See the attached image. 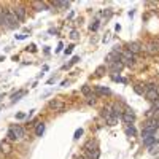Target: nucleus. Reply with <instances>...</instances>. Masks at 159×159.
I'll list each match as a JSON object with an SVG mask.
<instances>
[{
  "instance_id": "aec40b11",
  "label": "nucleus",
  "mask_w": 159,
  "mask_h": 159,
  "mask_svg": "<svg viewBox=\"0 0 159 159\" xmlns=\"http://www.w3.org/2000/svg\"><path fill=\"white\" fill-rule=\"evenodd\" d=\"M126 134H127L129 137H134V135H135V127L132 126V124H127V127H126Z\"/></svg>"
},
{
  "instance_id": "1a4fd4ad",
  "label": "nucleus",
  "mask_w": 159,
  "mask_h": 159,
  "mask_svg": "<svg viewBox=\"0 0 159 159\" xmlns=\"http://www.w3.org/2000/svg\"><path fill=\"white\" fill-rule=\"evenodd\" d=\"M11 151H13V145H11V142L10 140H2L0 142V153H2L3 156H8V154H11Z\"/></svg>"
},
{
  "instance_id": "0eeeda50",
  "label": "nucleus",
  "mask_w": 159,
  "mask_h": 159,
  "mask_svg": "<svg viewBox=\"0 0 159 159\" xmlns=\"http://www.w3.org/2000/svg\"><path fill=\"white\" fill-rule=\"evenodd\" d=\"M13 11H15V15H16V18H18L19 22L25 21V16H27V10H25L24 5H16L15 8H13Z\"/></svg>"
},
{
  "instance_id": "393cba45",
  "label": "nucleus",
  "mask_w": 159,
  "mask_h": 159,
  "mask_svg": "<svg viewBox=\"0 0 159 159\" xmlns=\"http://www.w3.org/2000/svg\"><path fill=\"white\" fill-rule=\"evenodd\" d=\"M0 25H5V13H3V8H0Z\"/></svg>"
},
{
  "instance_id": "72a5a7b5",
  "label": "nucleus",
  "mask_w": 159,
  "mask_h": 159,
  "mask_svg": "<svg viewBox=\"0 0 159 159\" xmlns=\"http://www.w3.org/2000/svg\"><path fill=\"white\" fill-rule=\"evenodd\" d=\"M56 51H57V52H59V51H62V43H59V46H57V49H56Z\"/></svg>"
},
{
  "instance_id": "473e14b6",
  "label": "nucleus",
  "mask_w": 159,
  "mask_h": 159,
  "mask_svg": "<svg viewBox=\"0 0 159 159\" xmlns=\"http://www.w3.org/2000/svg\"><path fill=\"white\" fill-rule=\"evenodd\" d=\"M115 30H116V32H119V30H121V25L116 24V25H115Z\"/></svg>"
},
{
  "instance_id": "a211bd4d",
  "label": "nucleus",
  "mask_w": 159,
  "mask_h": 159,
  "mask_svg": "<svg viewBox=\"0 0 159 159\" xmlns=\"http://www.w3.org/2000/svg\"><path fill=\"white\" fill-rule=\"evenodd\" d=\"M81 94H83V96H86V97H89V96L92 94V88H91L89 84L81 86Z\"/></svg>"
},
{
  "instance_id": "c756f323",
  "label": "nucleus",
  "mask_w": 159,
  "mask_h": 159,
  "mask_svg": "<svg viewBox=\"0 0 159 159\" xmlns=\"http://www.w3.org/2000/svg\"><path fill=\"white\" fill-rule=\"evenodd\" d=\"M24 118H25L24 113H18V115H16V119H24Z\"/></svg>"
},
{
  "instance_id": "20e7f679",
  "label": "nucleus",
  "mask_w": 159,
  "mask_h": 159,
  "mask_svg": "<svg viewBox=\"0 0 159 159\" xmlns=\"http://www.w3.org/2000/svg\"><path fill=\"white\" fill-rule=\"evenodd\" d=\"M159 129V121L157 119H150V121L143 126L142 129V139H147L153 134H156V130Z\"/></svg>"
},
{
  "instance_id": "c9c22d12",
  "label": "nucleus",
  "mask_w": 159,
  "mask_h": 159,
  "mask_svg": "<svg viewBox=\"0 0 159 159\" xmlns=\"http://www.w3.org/2000/svg\"><path fill=\"white\" fill-rule=\"evenodd\" d=\"M2 108H3V107H2V105H0V110H2Z\"/></svg>"
},
{
  "instance_id": "bb28decb",
  "label": "nucleus",
  "mask_w": 159,
  "mask_h": 159,
  "mask_svg": "<svg viewBox=\"0 0 159 159\" xmlns=\"http://www.w3.org/2000/svg\"><path fill=\"white\" fill-rule=\"evenodd\" d=\"M89 29H91V30H97V29H99V21H94V24L89 25Z\"/></svg>"
},
{
  "instance_id": "7ed1b4c3",
  "label": "nucleus",
  "mask_w": 159,
  "mask_h": 159,
  "mask_svg": "<svg viewBox=\"0 0 159 159\" xmlns=\"http://www.w3.org/2000/svg\"><path fill=\"white\" fill-rule=\"evenodd\" d=\"M3 13H5V25L8 29H15L19 25V21L15 15V11L13 8H3Z\"/></svg>"
},
{
  "instance_id": "ddd939ff",
  "label": "nucleus",
  "mask_w": 159,
  "mask_h": 159,
  "mask_svg": "<svg viewBox=\"0 0 159 159\" xmlns=\"http://www.w3.org/2000/svg\"><path fill=\"white\" fill-rule=\"evenodd\" d=\"M123 69H124V64L121 61H115V62L110 64V72L111 73H119Z\"/></svg>"
},
{
  "instance_id": "7c9ffc66",
  "label": "nucleus",
  "mask_w": 159,
  "mask_h": 159,
  "mask_svg": "<svg viewBox=\"0 0 159 159\" xmlns=\"http://www.w3.org/2000/svg\"><path fill=\"white\" fill-rule=\"evenodd\" d=\"M25 37H27V35H25V34H21V35H18L16 38H18V40H24Z\"/></svg>"
},
{
  "instance_id": "f3484780",
  "label": "nucleus",
  "mask_w": 159,
  "mask_h": 159,
  "mask_svg": "<svg viewBox=\"0 0 159 159\" xmlns=\"http://www.w3.org/2000/svg\"><path fill=\"white\" fill-rule=\"evenodd\" d=\"M45 127H46L45 123H38L37 127H35V135H37V137H42L43 132H45Z\"/></svg>"
},
{
  "instance_id": "a878e982",
  "label": "nucleus",
  "mask_w": 159,
  "mask_h": 159,
  "mask_svg": "<svg viewBox=\"0 0 159 159\" xmlns=\"http://www.w3.org/2000/svg\"><path fill=\"white\" fill-rule=\"evenodd\" d=\"M96 103V96H89L88 97V105H94Z\"/></svg>"
},
{
  "instance_id": "f03ea898",
  "label": "nucleus",
  "mask_w": 159,
  "mask_h": 159,
  "mask_svg": "<svg viewBox=\"0 0 159 159\" xmlns=\"http://www.w3.org/2000/svg\"><path fill=\"white\" fill-rule=\"evenodd\" d=\"M88 159H99L100 157V150H99V145L96 140H89L84 147H83Z\"/></svg>"
},
{
  "instance_id": "2f4dec72",
  "label": "nucleus",
  "mask_w": 159,
  "mask_h": 159,
  "mask_svg": "<svg viewBox=\"0 0 159 159\" xmlns=\"http://www.w3.org/2000/svg\"><path fill=\"white\" fill-rule=\"evenodd\" d=\"M27 49H30L32 52H35V51H37V48H35V45H30V46H29Z\"/></svg>"
},
{
  "instance_id": "2eb2a0df",
  "label": "nucleus",
  "mask_w": 159,
  "mask_h": 159,
  "mask_svg": "<svg viewBox=\"0 0 159 159\" xmlns=\"http://www.w3.org/2000/svg\"><path fill=\"white\" fill-rule=\"evenodd\" d=\"M110 89L107 88V86H96V94H99V96H105V94H110Z\"/></svg>"
},
{
  "instance_id": "f704fd0d",
  "label": "nucleus",
  "mask_w": 159,
  "mask_h": 159,
  "mask_svg": "<svg viewBox=\"0 0 159 159\" xmlns=\"http://www.w3.org/2000/svg\"><path fill=\"white\" fill-rule=\"evenodd\" d=\"M2 61H5V56H0V62H2Z\"/></svg>"
},
{
  "instance_id": "cd10ccee",
  "label": "nucleus",
  "mask_w": 159,
  "mask_h": 159,
  "mask_svg": "<svg viewBox=\"0 0 159 159\" xmlns=\"http://www.w3.org/2000/svg\"><path fill=\"white\" fill-rule=\"evenodd\" d=\"M73 48H75V46H73V45H70V46H67V48H65V51H64V52H65V54H72Z\"/></svg>"
},
{
  "instance_id": "423d86ee",
  "label": "nucleus",
  "mask_w": 159,
  "mask_h": 159,
  "mask_svg": "<svg viewBox=\"0 0 159 159\" xmlns=\"http://www.w3.org/2000/svg\"><path fill=\"white\" fill-rule=\"evenodd\" d=\"M48 107L54 111H64L65 110V102L61 100V99H52V100H49Z\"/></svg>"
},
{
  "instance_id": "dca6fc26",
  "label": "nucleus",
  "mask_w": 159,
  "mask_h": 159,
  "mask_svg": "<svg viewBox=\"0 0 159 159\" xmlns=\"http://www.w3.org/2000/svg\"><path fill=\"white\" fill-rule=\"evenodd\" d=\"M32 7H34L37 11H45V10H48V5H46L45 2H34Z\"/></svg>"
},
{
  "instance_id": "e433bc0d",
  "label": "nucleus",
  "mask_w": 159,
  "mask_h": 159,
  "mask_svg": "<svg viewBox=\"0 0 159 159\" xmlns=\"http://www.w3.org/2000/svg\"><path fill=\"white\" fill-rule=\"evenodd\" d=\"M156 42H157V43H159V38H157V40H156Z\"/></svg>"
},
{
  "instance_id": "9b49d317",
  "label": "nucleus",
  "mask_w": 159,
  "mask_h": 159,
  "mask_svg": "<svg viewBox=\"0 0 159 159\" xmlns=\"http://www.w3.org/2000/svg\"><path fill=\"white\" fill-rule=\"evenodd\" d=\"M145 46V51L150 52V54H156V52L159 51V43L157 42H148L147 45H143Z\"/></svg>"
},
{
  "instance_id": "6ab92c4d",
  "label": "nucleus",
  "mask_w": 159,
  "mask_h": 159,
  "mask_svg": "<svg viewBox=\"0 0 159 159\" xmlns=\"http://www.w3.org/2000/svg\"><path fill=\"white\" fill-rule=\"evenodd\" d=\"M134 91H135V94L143 96L145 91H147V88H143V84H135V86H134Z\"/></svg>"
},
{
  "instance_id": "4be33fe9",
  "label": "nucleus",
  "mask_w": 159,
  "mask_h": 159,
  "mask_svg": "<svg viewBox=\"0 0 159 159\" xmlns=\"http://www.w3.org/2000/svg\"><path fill=\"white\" fill-rule=\"evenodd\" d=\"M105 70H107V69H105V65H100V67H97V69H96V76H102V75L105 73Z\"/></svg>"
},
{
  "instance_id": "6e6552de",
  "label": "nucleus",
  "mask_w": 159,
  "mask_h": 159,
  "mask_svg": "<svg viewBox=\"0 0 159 159\" xmlns=\"http://www.w3.org/2000/svg\"><path fill=\"white\" fill-rule=\"evenodd\" d=\"M121 119H123L126 124H132V123L135 121V113H134V110L126 108V110L123 111V115H121Z\"/></svg>"
},
{
  "instance_id": "39448f33",
  "label": "nucleus",
  "mask_w": 159,
  "mask_h": 159,
  "mask_svg": "<svg viewBox=\"0 0 159 159\" xmlns=\"http://www.w3.org/2000/svg\"><path fill=\"white\" fill-rule=\"evenodd\" d=\"M145 97H147L150 102H157L159 99V94H157V89L153 83L147 84V91H145Z\"/></svg>"
},
{
  "instance_id": "b1692460",
  "label": "nucleus",
  "mask_w": 159,
  "mask_h": 159,
  "mask_svg": "<svg viewBox=\"0 0 159 159\" xmlns=\"http://www.w3.org/2000/svg\"><path fill=\"white\" fill-rule=\"evenodd\" d=\"M81 135H83V129L80 127V129H76V130H75V135H73V139H75V140H78Z\"/></svg>"
},
{
  "instance_id": "f257e3e1",
  "label": "nucleus",
  "mask_w": 159,
  "mask_h": 159,
  "mask_svg": "<svg viewBox=\"0 0 159 159\" xmlns=\"http://www.w3.org/2000/svg\"><path fill=\"white\" fill-rule=\"evenodd\" d=\"M24 137H25V130H24V127L19 126V124H13V126L8 129V132H7V140H10L11 143H13V142H19V140H22Z\"/></svg>"
},
{
  "instance_id": "9d476101",
  "label": "nucleus",
  "mask_w": 159,
  "mask_h": 159,
  "mask_svg": "<svg viewBox=\"0 0 159 159\" xmlns=\"http://www.w3.org/2000/svg\"><path fill=\"white\" fill-rule=\"evenodd\" d=\"M127 51H130L132 54H139V52L145 51V46L142 43H139V42H130L127 45Z\"/></svg>"
},
{
  "instance_id": "f8f14e48",
  "label": "nucleus",
  "mask_w": 159,
  "mask_h": 159,
  "mask_svg": "<svg viewBox=\"0 0 159 159\" xmlns=\"http://www.w3.org/2000/svg\"><path fill=\"white\" fill-rule=\"evenodd\" d=\"M159 142V135L157 134H153V135H150V137H147V139H143V145L145 147H148V148H151L154 143H157Z\"/></svg>"
},
{
  "instance_id": "4468645a",
  "label": "nucleus",
  "mask_w": 159,
  "mask_h": 159,
  "mask_svg": "<svg viewBox=\"0 0 159 159\" xmlns=\"http://www.w3.org/2000/svg\"><path fill=\"white\" fill-rule=\"evenodd\" d=\"M100 115L105 118V119H108L111 116V105H105V107L100 110Z\"/></svg>"
},
{
  "instance_id": "c85d7f7f",
  "label": "nucleus",
  "mask_w": 159,
  "mask_h": 159,
  "mask_svg": "<svg viewBox=\"0 0 159 159\" xmlns=\"http://www.w3.org/2000/svg\"><path fill=\"white\" fill-rule=\"evenodd\" d=\"M70 37H72V40H76V38H78V32H76V30H73Z\"/></svg>"
},
{
  "instance_id": "5701e85b",
  "label": "nucleus",
  "mask_w": 159,
  "mask_h": 159,
  "mask_svg": "<svg viewBox=\"0 0 159 159\" xmlns=\"http://www.w3.org/2000/svg\"><path fill=\"white\" fill-rule=\"evenodd\" d=\"M78 61H80V56H73V57H72V61H70V62H69L67 65H65V69H70L72 65H73V64H76Z\"/></svg>"
},
{
  "instance_id": "412c9836",
  "label": "nucleus",
  "mask_w": 159,
  "mask_h": 159,
  "mask_svg": "<svg viewBox=\"0 0 159 159\" xmlns=\"http://www.w3.org/2000/svg\"><path fill=\"white\" fill-rule=\"evenodd\" d=\"M25 94V91H19L18 92V94H15V96H13V99H11V102L13 103H15V102H18V100H21V97Z\"/></svg>"
}]
</instances>
